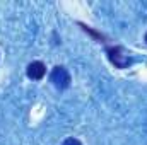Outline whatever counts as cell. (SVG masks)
Returning <instances> with one entry per match:
<instances>
[{
  "label": "cell",
  "instance_id": "cell-1",
  "mask_svg": "<svg viewBox=\"0 0 147 145\" xmlns=\"http://www.w3.org/2000/svg\"><path fill=\"white\" fill-rule=\"evenodd\" d=\"M105 51H106V56H108L110 63L118 70H125L135 62L134 56L130 55V51H127L125 46H121V44H110V46L105 48Z\"/></svg>",
  "mask_w": 147,
  "mask_h": 145
},
{
  "label": "cell",
  "instance_id": "cell-2",
  "mask_svg": "<svg viewBox=\"0 0 147 145\" xmlns=\"http://www.w3.org/2000/svg\"><path fill=\"white\" fill-rule=\"evenodd\" d=\"M50 82H51V85L55 89L65 91L72 84V75L63 65H57V67H53V70L50 73Z\"/></svg>",
  "mask_w": 147,
  "mask_h": 145
},
{
  "label": "cell",
  "instance_id": "cell-3",
  "mask_svg": "<svg viewBox=\"0 0 147 145\" xmlns=\"http://www.w3.org/2000/svg\"><path fill=\"white\" fill-rule=\"evenodd\" d=\"M26 75H28L29 80H36V82L43 80L45 75H46V65L43 62H39V60H34L26 67Z\"/></svg>",
  "mask_w": 147,
  "mask_h": 145
},
{
  "label": "cell",
  "instance_id": "cell-4",
  "mask_svg": "<svg viewBox=\"0 0 147 145\" xmlns=\"http://www.w3.org/2000/svg\"><path fill=\"white\" fill-rule=\"evenodd\" d=\"M77 26L86 33V34H89V36L92 38L94 41H98V43H103V44H106V41H108V38L105 36L101 31H96L94 28H91V26H87V24H84V22H80V21H77Z\"/></svg>",
  "mask_w": 147,
  "mask_h": 145
},
{
  "label": "cell",
  "instance_id": "cell-5",
  "mask_svg": "<svg viewBox=\"0 0 147 145\" xmlns=\"http://www.w3.org/2000/svg\"><path fill=\"white\" fill-rule=\"evenodd\" d=\"M62 145H82V142H80L79 138H75V137H69V138L63 140Z\"/></svg>",
  "mask_w": 147,
  "mask_h": 145
},
{
  "label": "cell",
  "instance_id": "cell-6",
  "mask_svg": "<svg viewBox=\"0 0 147 145\" xmlns=\"http://www.w3.org/2000/svg\"><path fill=\"white\" fill-rule=\"evenodd\" d=\"M144 41H146V44H147V33H146V36H144Z\"/></svg>",
  "mask_w": 147,
  "mask_h": 145
}]
</instances>
